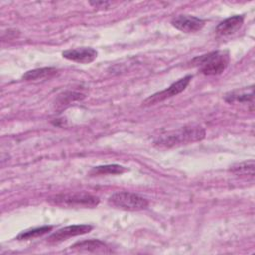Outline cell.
<instances>
[{"label":"cell","instance_id":"8fae6325","mask_svg":"<svg viewBox=\"0 0 255 255\" xmlns=\"http://www.w3.org/2000/svg\"><path fill=\"white\" fill-rule=\"evenodd\" d=\"M253 86L241 90H236L233 92H230L225 95V101L227 103H234V102H239V103H248L251 102L253 103Z\"/></svg>","mask_w":255,"mask_h":255},{"label":"cell","instance_id":"2e32d148","mask_svg":"<svg viewBox=\"0 0 255 255\" xmlns=\"http://www.w3.org/2000/svg\"><path fill=\"white\" fill-rule=\"evenodd\" d=\"M84 95L81 93H76V92H66L62 95H60L57 99V105L64 106V105H69L71 102L83 99Z\"/></svg>","mask_w":255,"mask_h":255},{"label":"cell","instance_id":"7a4b0ae2","mask_svg":"<svg viewBox=\"0 0 255 255\" xmlns=\"http://www.w3.org/2000/svg\"><path fill=\"white\" fill-rule=\"evenodd\" d=\"M191 63L204 75H219L227 68L229 55L226 51H214L194 58Z\"/></svg>","mask_w":255,"mask_h":255},{"label":"cell","instance_id":"ba28073f","mask_svg":"<svg viewBox=\"0 0 255 255\" xmlns=\"http://www.w3.org/2000/svg\"><path fill=\"white\" fill-rule=\"evenodd\" d=\"M63 57L80 64H89L97 58V51L90 47H82L66 50L62 53Z\"/></svg>","mask_w":255,"mask_h":255},{"label":"cell","instance_id":"5bb4252c","mask_svg":"<svg viewBox=\"0 0 255 255\" xmlns=\"http://www.w3.org/2000/svg\"><path fill=\"white\" fill-rule=\"evenodd\" d=\"M229 171L236 175H247V176H254V161L248 160L243 161L237 164L232 165L229 168Z\"/></svg>","mask_w":255,"mask_h":255},{"label":"cell","instance_id":"5b68a950","mask_svg":"<svg viewBox=\"0 0 255 255\" xmlns=\"http://www.w3.org/2000/svg\"><path fill=\"white\" fill-rule=\"evenodd\" d=\"M192 76L191 75H187L183 78H181L180 80H178L177 82L171 84L167 89L160 91L158 93H155L153 95H151L150 97H148L143 104L146 106H150V105H154L158 102H162L168 98H171L173 96L178 95L179 93H181L182 91L185 90V88L188 86L189 82L191 81Z\"/></svg>","mask_w":255,"mask_h":255},{"label":"cell","instance_id":"8992f818","mask_svg":"<svg viewBox=\"0 0 255 255\" xmlns=\"http://www.w3.org/2000/svg\"><path fill=\"white\" fill-rule=\"evenodd\" d=\"M93 229L92 225L89 224H75L63 227L48 237V242L57 243L66 240L70 237L89 233Z\"/></svg>","mask_w":255,"mask_h":255},{"label":"cell","instance_id":"7c38bea8","mask_svg":"<svg viewBox=\"0 0 255 255\" xmlns=\"http://www.w3.org/2000/svg\"><path fill=\"white\" fill-rule=\"evenodd\" d=\"M57 73V70L55 68L51 67H46V68H38L34 70H30L26 72L23 76L22 79L26 81H32V80H40V79H45V78H50L53 75Z\"/></svg>","mask_w":255,"mask_h":255},{"label":"cell","instance_id":"30bf717a","mask_svg":"<svg viewBox=\"0 0 255 255\" xmlns=\"http://www.w3.org/2000/svg\"><path fill=\"white\" fill-rule=\"evenodd\" d=\"M72 249L78 251H88V252H104L110 253L112 250L110 247L103 241L99 239H90L76 242L71 246Z\"/></svg>","mask_w":255,"mask_h":255},{"label":"cell","instance_id":"9c48e42d","mask_svg":"<svg viewBox=\"0 0 255 255\" xmlns=\"http://www.w3.org/2000/svg\"><path fill=\"white\" fill-rule=\"evenodd\" d=\"M244 17L242 15H234L220 22L217 25L215 32L220 36H229L236 33L242 27Z\"/></svg>","mask_w":255,"mask_h":255},{"label":"cell","instance_id":"e0dca14e","mask_svg":"<svg viewBox=\"0 0 255 255\" xmlns=\"http://www.w3.org/2000/svg\"><path fill=\"white\" fill-rule=\"evenodd\" d=\"M90 4L96 8H107L111 3L104 2V1H96V2H90Z\"/></svg>","mask_w":255,"mask_h":255},{"label":"cell","instance_id":"4fadbf2b","mask_svg":"<svg viewBox=\"0 0 255 255\" xmlns=\"http://www.w3.org/2000/svg\"><path fill=\"white\" fill-rule=\"evenodd\" d=\"M127 171V168L119 164H108L94 167L91 171V175H105V174H122Z\"/></svg>","mask_w":255,"mask_h":255},{"label":"cell","instance_id":"52a82bcc","mask_svg":"<svg viewBox=\"0 0 255 255\" xmlns=\"http://www.w3.org/2000/svg\"><path fill=\"white\" fill-rule=\"evenodd\" d=\"M171 25L181 32L194 33L204 27L205 21L190 15H178L171 20Z\"/></svg>","mask_w":255,"mask_h":255},{"label":"cell","instance_id":"3957f363","mask_svg":"<svg viewBox=\"0 0 255 255\" xmlns=\"http://www.w3.org/2000/svg\"><path fill=\"white\" fill-rule=\"evenodd\" d=\"M47 201L52 205L67 208H93L99 204L100 199L95 195L80 192L55 194L48 197Z\"/></svg>","mask_w":255,"mask_h":255},{"label":"cell","instance_id":"6da1fadb","mask_svg":"<svg viewBox=\"0 0 255 255\" xmlns=\"http://www.w3.org/2000/svg\"><path fill=\"white\" fill-rule=\"evenodd\" d=\"M205 137V129L200 126H185L176 130L160 135L154 144L158 147L170 148L182 144L200 141Z\"/></svg>","mask_w":255,"mask_h":255},{"label":"cell","instance_id":"9a60e30c","mask_svg":"<svg viewBox=\"0 0 255 255\" xmlns=\"http://www.w3.org/2000/svg\"><path fill=\"white\" fill-rule=\"evenodd\" d=\"M52 228H53V226H41V227L25 230L17 236V239H19V240L33 239V238H36V237H39V236H42V235L48 233L49 231H51Z\"/></svg>","mask_w":255,"mask_h":255},{"label":"cell","instance_id":"277c9868","mask_svg":"<svg viewBox=\"0 0 255 255\" xmlns=\"http://www.w3.org/2000/svg\"><path fill=\"white\" fill-rule=\"evenodd\" d=\"M109 203L117 208L128 211H138L148 206V201L145 197L129 191H119L112 194L109 198Z\"/></svg>","mask_w":255,"mask_h":255}]
</instances>
